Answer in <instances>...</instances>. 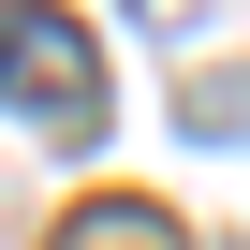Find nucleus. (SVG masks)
Listing matches in <instances>:
<instances>
[{
	"label": "nucleus",
	"mask_w": 250,
	"mask_h": 250,
	"mask_svg": "<svg viewBox=\"0 0 250 250\" xmlns=\"http://www.w3.org/2000/svg\"><path fill=\"white\" fill-rule=\"evenodd\" d=\"M0 118L30 133H103V44L59 15V0H0Z\"/></svg>",
	"instance_id": "obj_1"
},
{
	"label": "nucleus",
	"mask_w": 250,
	"mask_h": 250,
	"mask_svg": "<svg viewBox=\"0 0 250 250\" xmlns=\"http://www.w3.org/2000/svg\"><path fill=\"white\" fill-rule=\"evenodd\" d=\"M59 250H191L162 206H88V221H59Z\"/></svg>",
	"instance_id": "obj_2"
}]
</instances>
